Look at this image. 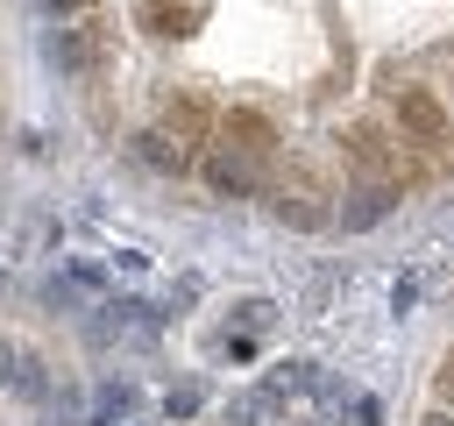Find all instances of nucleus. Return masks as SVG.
<instances>
[{
  "instance_id": "7",
  "label": "nucleus",
  "mask_w": 454,
  "mask_h": 426,
  "mask_svg": "<svg viewBox=\"0 0 454 426\" xmlns=\"http://www.w3.org/2000/svg\"><path fill=\"white\" fill-rule=\"evenodd\" d=\"M284 412V398L270 390V383H255V390H241V398H227V426H270Z\"/></svg>"
},
{
  "instance_id": "16",
  "label": "nucleus",
  "mask_w": 454,
  "mask_h": 426,
  "mask_svg": "<svg viewBox=\"0 0 454 426\" xmlns=\"http://www.w3.org/2000/svg\"><path fill=\"white\" fill-rule=\"evenodd\" d=\"M440 405H447V412H454V355H447V362H440Z\"/></svg>"
},
{
  "instance_id": "10",
  "label": "nucleus",
  "mask_w": 454,
  "mask_h": 426,
  "mask_svg": "<svg viewBox=\"0 0 454 426\" xmlns=\"http://www.w3.org/2000/svg\"><path fill=\"white\" fill-rule=\"evenodd\" d=\"M128 412H135V390H128V383H106V390H99V426H121Z\"/></svg>"
},
{
  "instance_id": "2",
  "label": "nucleus",
  "mask_w": 454,
  "mask_h": 426,
  "mask_svg": "<svg viewBox=\"0 0 454 426\" xmlns=\"http://www.w3.org/2000/svg\"><path fill=\"white\" fill-rule=\"evenodd\" d=\"M92 57H99L92 21H64V28L50 36V64H64V71H92Z\"/></svg>"
},
{
  "instance_id": "12",
  "label": "nucleus",
  "mask_w": 454,
  "mask_h": 426,
  "mask_svg": "<svg viewBox=\"0 0 454 426\" xmlns=\"http://www.w3.org/2000/svg\"><path fill=\"white\" fill-rule=\"evenodd\" d=\"M234 320H241V334H262V327L277 320V305H270V298H241V305H234Z\"/></svg>"
},
{
  "instance_id": "8",
  "label": "nucleus",
  "mask_w": 454,
  "mask_h": 426,
  "mask_svg": "<svg viewBox=\"0 0 454 426\" xmlns=\"http://www.w3.org/2000/svg\"><path fill=\"white\" fill-rule=\"evenodd\" d=\"M135 156H142V163H156V170H184V163H192V149H184V142H170L163 128L135 135Z\"/></svg>"
},
{
  "instance_id": "15",
  "label": "nucleus",
  "mask_w": 454,
  "mask_h": 426,
  "mask_svg": "<svg viewBox=\"0 0 454 426\" xmlns=\"http://www.w3.org/2000/svg\"><path fill=\"white\" fill-rule=\"evenodd\" d=\"M43 7H50V14H64V21H78V14L92 7V0H43Z\"/></svg>"
},
{
  "instance_id": "9",
  "label": "nucleus",
  "mask_w": 454,
  "mask_h": 426,
  "mask_svg": "<svg viewBox=\"0 0 454 426\" xmlns=\"http://www.w3.org/2000/svg\"><path fill=\"white\" fill-rule=\"evenodd\" d=\"M262 383H270V390H277V398H284V405H291V398H298V390H312V362H277V369H270V376H262Z\"/></svg>"
},
{
  "instance_id": "6",
  "label": "nucleus",
  "mask_w": 454,
  "mask_h": 426,
  "mask_svg": "<svg viewBox=\"0 0 454 426\" xmlns=\"http://www.w3.org/2000/svg\"><path fill=\"white\" fill-rule=\"evenodd\" d=\"M397 121H404L419 142H440V135H447V114H440V99H433V92H419V85H404V99H397Z\"/></svg>"
},
{
  "instance_id": "14",
  "label": "nucleus",
  "mask_w": 454,
  "mask_h": 426,
  "mask_svg": "<svg viewBox=\"0 0 454 426\" xmlns=\"http://www.w3.org/2000/svg\"><path fill=\"white\" fill-rule=\"evenodd\" d=\"M7 376H21V355H14V341H0V383Z\"/></svg>"
},
{
  "instance_id": "4",
  "label": "nucleus",
  "mask_w": 454,
  "mask_h": 426,
  "mask_svg": "<svg viewBox=\"0 0 454 426\" xmlns=\"http://www.w3.org/2000/svg\"><path fill=\"white\" fill-rule=\"evenodd\" d=\"M220 142H234V149H248V156H270V149H277V128H270L262 114L234 106V114H220Z\"/></svg>"
},
{
  "instance_id": "3",
  "label": "nucleus",
  "mask_w": 454,
  "mask_h": 426,
  "mask_svg": "<svg viewBox=\"0 0 454 426\" xmlns=\"http://www.w3.org/2000/svg\"><path fill=\"white\" fill-rule=\"evenodd\" d=\"M206 128H213V106H206L199 92H184V99H170V106H163V135H170V142H184V149H192V142H206Z\"/></svg>"
},
{
  "instance_id": "1",
  "label": "nucleus",
  "mask_w": 454,
  "mask_h": 426,
  "mask_svg": "<svg viewBox=\"0 0 454 426\" xmlns=\"http://www.w3.org/2000/svg\"><path fill=\"white\" fill-rule=\"evenodd\" d=\"M199 178H206L220 199H248V192L262 185V156H248V149H234V142H213V149L199 156Z\"/></svg>"
},
{
  "instance_id": "17",
  "label": "nucleus",
  "mask_w": 454,
  "mask_h": 426,
  "mask_svg": "<svg viewBox=\"0 0 454 426\" xmlns=\"http://www.w3.org/2000/svg\"><path fill=\"white\" fill-rule=\"evenodd\" d=\"M419 426H454V412H447V405H440V412H426V419H419Z\"/></svg>"
},
{
  "instance_id": "5",
  "label": "nucleus",
  "mask_w": 454,
  "mask_h": 426,
  "mask_svg": "<svg viewBox=\"0 0 454 426\" xmlns=\"http://www.w3.org/2000/svg\"><path fill=\"white\" fill-rule=\"evenodd\" d=\"M192 21H206V0H142L149 36H192Z\"/></svg>"
},
{
  "instance_id": "11",
  "label": "nucleus",
  "mask_w": 454,
  "mask_h": 426,
  "mask_svg": "<svg viewBox=\"0 0 454 426\" xmlns=\"http://www.w3.org/2000/svg\"><path fill=\"white\" fill-rule=\"evenodd\" d=\"M277 220H284V227H319V220H326V213H319V206H305V199H291V192H284V199H277Z\"/></svg>"
},
{
  "instance_id": "13",
  "label": "nucleus",
  "mask_w": 454,
  "mask_h": 426,
  "mask_svg": "<svg viewBox=\"0 0 454 426\" xmlns=\"http://www.w3.org/2000/svg\"><path fill=\"white\" fill-rule=\"evenodd\" d=\"M163 412H170V419H192V412H199V390H192V383H184V390H170V398H163Z\"/></svg>"
}]
</instances>
